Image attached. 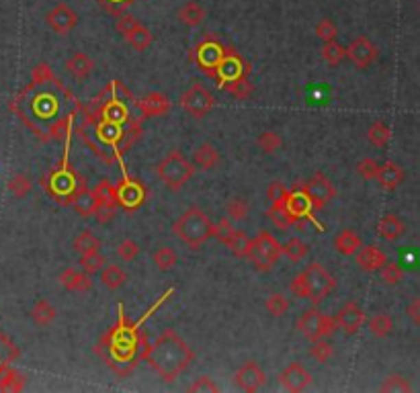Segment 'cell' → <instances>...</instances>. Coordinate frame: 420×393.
I'll return each instance as SVG.
<instances>
[{
	"instance_id": "9c48e42d",
	"label": "cell",
	"mask_w": 420,
	"mask_h": 393,
	"mask_svg": "<svg viewBox=\"0 0 420 393\" xmlns=\"http://www.w3.org/2000/svg\"><path fill=\"white\" fill-rule=\"evenodd\" d=\"M95 197H97V211H95V217L99 224H107L109 219H113L115 215V209L119 205V199H117V187L103 178L97 187H95Z\"/></svg>"
},
{
	"instance_id": "be15d7a7",
	"label": "cell",
	"mask_w": 420,
	"mask_h": 393,
	"mask_svg": "<svg viewBox=\"0 0 420 393\" xmlns=\"http://www.w3.org/2000/svg\"><path fill=\"white\" fill-rule=\"evenodd\" d=\"M419 10H420V4H419Z\"/></svg>"
},
{
	"instance_id": "f5cc1de1",
	"label": "cell",
	"mask_w": 420,
	"mask_h": 393,
	"mask_svg": "<svg viewBox=\"0 0 420 393\" xmlns=\"http://www.w3.org/2000/svg\"><path fill=\"white\" fill-rule=\"evenodd\" d=\"M138 254H140V246H138L136 240H124V242L117 246V257L124 262L136 261Z\"/></svg>"
},
{
	"instance_id": "680465c9",
	"label": "cell",
	"mask_w": 420,
	"mask_h": 393,
	"mask_svg": "<svg viewBox=\"0 0 420 393\" xmlns=\"http://www.w3.org/2000/svg\"><path fill=\"white\" fill-rule=\"evenodd\" d=\"M289 289H291V293H293L295 297H299V299H305V297H307V287H305V276H303V270H301V272H297V274L293 276V281H291Z\"/></svg>"
},
{
	"instance_id": "8fae6325",
	"label": "cell",
	"mask_w": 420,
	"mask_h": 393,
	"mask_svg": "<svg viewBox=\"0 0 420 393\" xmlns=\"http://www.w3.org/2000/svg\"><path fill=\"white\" fill-rule=\"evenodd\" d=\"M303 193L312 203V209H322L326 203H330L336 197V189L330 182L328 176L324 174H314L305 184H303Z\"/></svg>"
},
{
	"instance_id": "1f68e13d",
	"label": "cell",
	"mask_w": 420,
	"mask_h": 393,
	"mask_svg": "<svg viewBox=\"0 0 420 393\" xmlns=\"http://www.w3.org/2000/svg\"><path fill=\"white\" fill-rule=\"evenodd\" d=\"M281 252L287 261L301 262L310 254V246L299 238H289L285 244H281Z\"/></svg>"
},
{
	"instance_id": "484cf974",
	"label": "cell",
	"mask_w": 420,
	"mask_h": 393,
	"mask_svg": "<svg viewBox=\"0 0 420 393\" xmlns=\"http://www.w3.org/2000/svg\"><path fill=\"white\" fill-rule=\"evenodd\" d=\"M193 162H195V166L201 168V170H213V168H218V164H220V152L215 150V145H211L209 141H205V143H201V145L195 150Z\"/></svg>"
},
{
	"instance_id": "836d02e7",
	"label": "cell",
	"mask_w": 420,
	"mask_h": 393,
	"mask_svg": "<svg viewBox=\"0 0 420 393\" xmlns=\"http://www.w3.org/2000/svg\"><path fill=\"white\" fill-rule=\"evenodd\" d=\"M320 53H322V60L328 62L330 66H338V64L347 58V49H345V45H340L336 39H332V41H324Z\"/></svg>"
},
{
	"instance_id": "d590c367",
	"label": "cell",
	"mask_w": 420,
	"mask_h": 393,
	"mask_svg": "<svg viewBox=\"0 0 420 393\" xmlns=\"http://www.w3.org/2000/svg\"><path fill=\"white\" fill-rule=\"evenodd\" d=\"M95 250H101V240L91 230H84L82 234H78L74 238V252L78 257L86 254V252H95Z\"/></svg>"
},
{
	"instance_id": "7c38bea8",
	"label": "cell",
	"mask_w": 420,
	"mask_h": 393,
	"mask_svg": "<svg viewBox=\"0 0 420 393\" xmlns=\"http://www.w3.org/2000/svg\"><path fill=\"white\" fill-rule=\"evenodd\" d=\"M338 330H342L347 336H353L361 330V326L367 322V315L363 311V307L355 301H347L334 315Z\"/></svg>"
},
{
	"instance_id": "6125c7cd",
	"label": "cell",
	"mask_w": 420,
	"mask_h": 393,
	"mask_svg": "<svg viewBox=\"0 0 420 393\" xmlns=\"http://www.w3.org/2000/svg\"><path fill=\"white\" fill-rule=\"evenodd\" d=\"M406 313H408V318L417 324V326H420V297H417V299H412L410 303H408V307H406Z\"/></svg>"
},
{
	"instance_id": "9a60e30c",
	"label": "cell",
	"mask_w": 420,
	"mask_h": 393,
	"mask_svg": "<svg viewBox=\"0 0 420 393\" xmlns=\"http://www.w3.org/2000/svg\"><path fill=\"white\" fill-rule=\"evenodd\" d=\"M279 383L281 388L287 390V392L299 393L312 385V373L303 365L291 363L279 373Z\"/></svg>"
},
{
	"instance_id": "ac0fdd59",
	"label": "cell",
	"mask_w": 420,
	"mask_h": 393,
	"mask_svg": "<svg viewBox=\"0 0 420 393\" xmlns=\"http://www.w3.org/2000/svg\"><path fill=\"white\" fill-rule=\"evenodd\" d=\"M138 105L143 117H164L170 111V99L162 93H148Z\"/></svg>"
},
{
	"instance_id": "816d5d0a",
	"label": "cell",
	"mask_w": 420,
	"mask_h": 393,
	"mask_svg": "<svg viewBox=\"0 0 420 393\" xmlns=\"http://www.w3.org/2000/svg\"><path fill=\"white\" fill-rule=\"evenodd\" d=\"M187 392L191 393H218L220 392V388H218V383L211 379V377H207V375H201V377H197L189 388H187Z\"/></svg>"
},
{
	"instance_id": "bcb514c9",
	"label": "cell",
	"mask_w": 420,
	"mask_h": 393,
	"mask_svg": "<svg viewBox=\"0 0 420 393\" xmlns=\"http://www.w3.org/2000/svg\"><path fill=\"white\" fill-rule=\"evenodd\" d=\"M316 37H318L322 43L336 39V37H338V27H336V23H334L332 19H328V16L320 19L318 25H316Z\"/></svg>"
},
{
	"instance_id": "f1b7e54d",
	"label": "cell",
	"mask_w": 420,
	"mask_h": 393,
	"mask_svg": "<svg viewBox=\"0 0 420 393\" xmlns=\"http://www.w3.org/2000/svg\"><path fill=\"white\" fill-rule=\"evenodd\" d=\"M56 315H58V311H56V307L47 301V299H37L35 303H33V307H31V320L37 324V326H49L54 320H56Z\"/></svg>"
},
{
	"instance_id": "ee69618b",
	"label": "cell",
	"mask_w": 420,
	"mask_h": 393,
	"mask_svg": "<svg viewBox=\"0 0 420 393\" xmlns=\"http://www.w3.org/2000/svg\"><path fill=\"white\" fill-rule=\"evenodd\" d=\"M105 264H107V259H105L99 250H95V252H86V254H80V266H82V270L89 272V274L101 272Z\"/></svg>"
},
{
	"instance_id": "603a6c76",
	"label": "cell",
	"mask_w": 420,
	"mask_h": 393,
	"mask_svg": "<svg viewBox=\"0 0 420 393\" xmlns=\"http://www.w3.org/2000/svg\"><path fill=\"white\" fill-rule=\"evenodd\" d=\"M70 205H72V209H74L80 217H93L95 211H97V197H95V191L82 187L78 193H74Z\"/></svg>"
},
{
	"instance_id": "4fadbf2b",
	"label": "cell",
	"mask_w": 420,
	"mask_h": 393,
	"mask_svg": "<svg viewBox=\"0 0 420 393\" xmlns=\"http://www.w3.org/2000/svg\"><path fill=\"white\" fill-rule=\"evenodd\" d=\"M45 23L58 35H68L78 25V12L66 2H60L45 14Z\"/></svg>"
},
{
	"instance_id": "f907efd6",
	"label": "cell",
	"mask_w": 420,
	"mask_h": 393,
	"mask_svg": "<svg viewBox=\"0 0 420 393\" xmlns=\"http://www.w3.org/2000/svg\"><path fill=\"white\" fill-rule=\"evenodd\" d=\"M236 228L232 226V219H228V217H222L218 224H213L211 226V236L213 238H218L222 244H226V240L232 236V232H234Z\"/></svg>"
},
{
	"instance_id": "d4e9b609",
	"label": "cell",
	"mask_w": 420,
	"mask_h": 393,
	"mask_svg": "<svg viewBox=\"0 0 420 393\" xmlns=\"http://www.w3.org/2000/svg\"><path fill=\"white\" fill-rule=\"evenodd\" d=\"M285 211L297 222V219L310 215L312 203L305 197V193H287V197H285Z\"/></svg>"
},
{
	"instance_id": "5bb4252c",
	"label": "cell",
	"mask_w": 420,
	"mask_h": 393,
	"mask_svg": "<svg viewBox=\"0 0 420 393\" xmlns=\"http://www.w3.org/2000/svg\"><path fill=\"white\" fill-rule=\"evenodd\" d=\"M234 383H236V388L242 390V392L255 393L267 385V373H265L255 361H248V363H244V365L236 371Z\"/></svg>"
},
{
	"instance_id": "7dc6e473",
	"label": "cell",
	"mask_w": 420,
	"mask_h": 393,
	"mask_svg": "<svg viewBox=\"0 0 420 393\" xmlns=\"http://www.w3.org/2000/svg\"><path fill=\"white\" fill-rule=\"evenodd\" d=\"M380 274H382V281L386 283V285H390V287H394V285H398L400 281H402V276H404V270H402V266L400 264H396V262H386L382 268H380Z\"/></svg>"
},
{
	"instance_id": "b9f144b4",
	"label": "cell",
	"mask_w": 420,
	"mask_h": 393,
	"mask_svg": "<svg viewBox=\"0 0 420 393\" xmlns=\"http://www.w3.org/2000/svg\"><path fill=\"white\" fill-rule=\"evenodd\" d=\"M310 357H314L318 363H328L332 357H334V346L326 340V338H318V340H312V346H310Z\"/></svg>"
},
{
	"instance_id": "83f0119b",
	"label": "cell",
	"mask_w": 420,
	"mask_h": 393,
	"mask_svg": "<svg viewBox=\"0 0 420 393\" xmlns=\"http://www.w3.org/2000/svg\"><path fill=\"white\" fill-rule=\"evenodd\" d=\"M117 199H119V205L128 209H136L143 201V191L138 182H124L121 187H117Z\"/></svg>"
},
{
	"instance_id": "5b68a950",
	"label": "cell",
	"mask_w": 420,
	"mask_h": 393,
	"mask_svg": "<svg viewBox=\"0 0 420 393\" xmlns=\"http://www.w3.org/2000/svg\"><path fill=\"white\" fill-rule=\"evenodd\" d=\"M295 330L305 336L307 340H318V338H330L338 326H336V320L330 318V315H324L322 311H318L316 307L312 309H305L297 322H295Z\"/></svg>"
},
{
	"instance_id": "8d00e7d4",
	"label": "cell",
	"mask_w": 420,
	"mask_h": 393,
	"mask_svg": "<svg viewBox=\"0 0 420 393\" xmlns=\"http://www.w3.org/2000/svg\"><path fill=\"white\" fill-rule=\"evenodd\" d=\"M226 211H228V219L244 222L250 213V203L244 197H232L226 205Z\"/></svg>"
},
{
	"instance_id": "52a82bcc",
	"label": "cell",
	"mask_w": 420,
	"mask_h": 393,
	"mask_svg": "<svg viewBox=\"0 0 420 393\" xmlns=\"http://www.w3.org/2000/svg\"><path fill=\"white\" fill-rule=\"evenodd\" d=\"M213 105H215V99L203 84H191L180 97V107L185 109V113H189L195 119L207 117Z\"/></svg>"
},
{
	"instance_id": "11a10c76",
	"label": "cell",
	"mask_w": 420,
	"mask_h": 393,
	"mask_svg": "<svg viewBox=\"0 0 420 393\" xmlns=\"http://www.w3.org/2000/svg\"><path fill=\"white\" fill-rule=\"evenodd\" d=\"M136 0H99V4L109 12V14H115V16H119L130 4H134Z\"/></svg>"
},
{
	"instance_id": "8992f818",
	"label": "cell",
	"mask_w": 420,
	"mask_h": 393,
	"mask_svg": "<svg viewBox=\"0 0 420 393\" xmlns=\"http://www.w3.org/2000/svg\"><path fill=\"white\" fill-rule=\"evenodd\" d=\"M303 276H305V287H307V297L305 299H310L314 305L324 301L336 287L334 276L320 262H312L303 270Z\"/></svg>"
},
{
	"instance_id": "f35d334b",
	"label": "cell",
	"mask_w": 420,
	"mask_h": 393,
	"mask_svg": "<svg viewBox=\"0 0 420 393\" xmlns=\"http://www.w3.org/2000/svg\"><path fill=\"white\" fill-rule=\"evenodd\" d=\"M257 145L263 150V154H275L283 147V137L277 131L267 130L257 137Z\"/></svg>"
},
{
	"instance_id": "7a4b0ae2",
	"label": "cell",
	"mask_w": 420,
	"mask_h": 393,
	"mask_svg": "<svg viewBox=\"0 0 420 393\" xmlns=\"http://www.w3.org/2000/svg\"><path fill=\"white\" fill-rule=\"evenodd\" d=\"M211 219L201 207H189L172 226L174 236L180 238L191 250H199L211 238Z\"/></svg>"
},
{
	"instance_id": "277c9868",
	"label": "cell",
	"mask_w": 420,
	"mask_h": 393,
	"mask_svg": "<svg viewBox=\"0 0 420 393\" xmlns=\"http://www.w3.org/2000/svg\"><path fill=\"white\" fill-rule=\"evenodd\" d=\"M279 240L271 232H261L259 236L250 238V248H248V261L259 272H269L277 262L281 261Z\"/></svg>"
},
{
	"instance_id": "2e32d148",
	"label": "cell",
	"mask_w": 420,
	"mask_h": 393,
	"mask_svg": "<svg viewBox=\"0 0 420 393\" xmlns=\"http://www.w3.org/2000/svg\"><path fill=\"white\" fill-rule=\"evenodd\" d=\"M58 281L66 291H72V293H86L93 287V281H91L89 272H80V270H76L72 266L64 268L60 272Z\"/></svg>"
},
{
	"instance_id": "ba28073f",
	"label": "cell",
	"mask_w": 420,
	"mask_h": 393,
	"mask_svg": "<svg viewBox=\"0 0 420 393\" xmlns=\"http://www.w3.org/2000/svg\"><path fill=\"white\" fill-rule=\"evenodd\" d=\"M226 53H228L226 47H224L215 37H205V39L195 47L193 58H195V62L203 68V72H207L209 76H215L213 68H215V70L220 68V64L224 62Z\"/></svg>"
},
{
	"instance_id": "db71d44e",
	"label": "cell",
	"mask_w": 420,
	"mask_h": 393,
	"mask_svg": "<svg viewBox=\"0 0 420 393\" xmlns=\"http://www.w3.org/2000/svg\"><path fill=\"white\" fill-rule=\"evenodd\" d=\"M105 117H107V123L115 126V123H121L128 117V111H126V107L121 103H111L105 109Z\"/></svg>"
},
{
	"instance_id": "91938a15",
	"label": "cell",
	"mask_w": 420,
	"mask_h": 393,
	"mask_svg": "<svg viewBox=\"0 0 420 393\" xmlns=\"http://www.w3.org/2000/svg\"><path fill=\"white\" fill-rule=\"evenodd\" d=\"M49 80H54L51 68H49L47 64H39V66L33 70V82H35V84H45V82H49Z\"/></svg>"
},
{
	"instance_id": "681fc988",
	"label": "cell",
	"mask_w": 420,
	"mask_h": 393,
	"mask_svg": "<svg viewBox=\"0 0 420 393\" xmlns=\"http://www.w3.org/2000/svg\"><path fill=\"white\" fill-rule=\"evenodd\" d=\"M23 388H25V379L16 371H8L0 379V392H21Z\"/></svg>"
},
{
	"instance_id": "3957f363",
	"label": "cell",
	"mask_w": 420,
	"mask_h": 393,
	"mask_svg": "<svg viewBox=\"0 0 420 393\" xmlns=\"http://www.w3.org/2000/svg\"><path fill=\"white\" fill-rule=\"evenodd\" d=\"M195 174V166L185 158L180 150H172L156 164V176L170 189L180 191Z\"/></svg>"
},
{
	"instance_id": "4316f807",
	"label": "cell",
	"mask_w": 420,
	"mask_h": 393,
	"mask_svg": "<svg viewBox=\"0 0 420 393\" xmlns=\"http://www.w3.org/2000/svg\"><path fill=\"white\" fill-rule=\"evenodd\" d=\"M101 283L109 291H119L128 283V272L117 264H105L101 270Z\"/></svg>"
},
{
	"instance_id": "c3c4849f",
	"label": "cell",
	"mask_w": 420,
	"mask_h": 393,
	"mask_svg": "<svg viewBox=\"0 0 420 393\" xmlns=\"http://www.w3.org/2000/svg\"><path fill=\"white\" fill-rule=\"evenodd\" d=\"M380 166H382V164H380L375 158H363V160L357 162L355 170H357V174H359L361 178H365V180H375V178H377V172H380Z\"/></svg>"
},
{
	"instance_id": "d6986e66",
	"label": "cell",
	"mask_w": 420,
	"mask_h": 393,
	"mask_svg": "<svg viewBox=\"0 0 420 393\" xmlns=\"http://www.w3.org/2000/svg\"><path fill=\"white\" fill-rule=\"evenodd\" d=\"M388 262V257L377 246H361L357 252V264L365 272H377Z\"/></svg>"
},
{
	"instance_id": "ab89813d",
	"label": "cell",
	"mask_w": 420,
	"mask_h": 393,
	"mask_svg": "<svg viewBox=\"0 0 420 393\" xmlns=\"http://www.w3.org/2000/svg\"><path fill=\"white\" fill-rule=\"evenodd\" d=\"M230 95H234L236 99H240V101H244V99H248L250 97V93H253V84L244 78V76H238V78H232V80H228V82H224L222 84Z\"/></svg>"
},
{
	"instance_id": "e0dca14e",
	"label": "cell",
	"mask_w": 420,
	"mask_h": 393,
	"mask_svg": "<svg viewBox=\"0 0 420 393\" xmlns=\"http://www.w3.org/2000/svg\"><path fill=\"white\" fill-rule=\"evenodd\" d=\"M406 178V172L400 164L396 162H384L380 166V172H377V182L384 191H396Z\"/></svg>"
},
{
	"instance_id": "94428289",
	"label": "cell",
	"mask_w": 420,
	"mask_h": 393,
	"mask_svg": "<svg viewBox=\"0 0 420 393\" xmlns=\"http://www.w3.org/2000/svg\"><path fill=\"white\" fill-rule=\"evenodd\" d=\"M68 128H70V119L66 117V119L56 121V123H54V128L49 130V133H51V137H54V139H62V137H66Z\"/></svg>"
},
{
	"instance_id": "6da1fadb",
	"label": "cell",
	"mask_w": 420,
	"mask_h": 393,
	"mask_svg": "<svg viewBox=\"0 0 420 393\" xmlns=\"http://www.w3.org/2000/svg\"><path fill=\"white\" fill-rule=\"evenodd\" d=\"M143 357L166 383H172L178 375H183L195 359L189 344L172 330L162 332Z\"/></svg>"
},
{
	"instance_id": "f546056e",
	"label": "cell",
	"mask_w": 420,
	"mask_h": 393,
	"mask_svg": "<svg viewBox=\"0 0 420 393\" xmlns=\"http://www.w3.org/2000/svg\"><path fill=\"white\" fill-rule=\"evenodd\" d=\"M367 326H369V332L375 336V338H386L394 332V320L390 313L386 311H380L375 315H371L367 320Z\"/></svg>"
},
{
	"instance_id": "9f6ffc18",
	"label": "cell",
	"mask_w": 420,
	"mask_h": 393,
	"mask_svg": "<svg viewBox=\"0 0 420 393\" xmlns=\"http://www.w3.org/2000/svg\"><path fill=\"white\" fill-rule=\"evenodd\" d=\"M287 193H289V191L285 189V184L279 182V180L271 182V184H269V189H267V197H269L271 205H275V203H283V201H285V197H287Z\"/></svg>"
},
{
	"instance_id": "7402d4cb",
	"label": "cell",
	"mask_w": 420,
	"mask_h": 393,
	"mask_svg": "<svg viewBox=\"0 0 420 393\" xmlns=\"http://www.w3.org/2000/svg\"><path fill=\"white\" fill-rule=\"evenodd\" d=\"M361 246H363V240L353 230H342L334 236V250L342 257H355Z\"/></svg>"
},
{
	"instance_id": "cb8c5ba5",
	"label": "cell",
	"mask_w": 420,
	"mask_h": 393,
	"mask_svg": "<svg viewBox=\"0 0 420 393\" xmlns=\"http://www.w3.org/2000/svg\"><path fill=\"white\" fill-rule=\"evenodd\" d=\"M176 19L187 25V27H199L205 21V8L197 2V0H189L185 2L178 10H176Z\"/></svg>"
},
{
	"instance_id": "6f0895ef",
	"label": "cell",
	"mask_w": 420,
	"mask_h": 393,
	"mask_svg": "<svg viewBox=\"0 0 420 393\" xmlns=\"http://www.w3.org/2000/svg\"><path fill=\"white\" fill-rule=\"evenodd\" d=\"M140 21L134 16V14H128V12H121L119 16H117V23H115V29L121 33V35H128L136 25H138Z\"/></svg>"
},
{
	"instance_id": "4dcf8cb0",
	"label": "cell",
	"mask_w": 420,
	"mask_h": 393,
	"mask_svg": "<svg viewBox=\"0 0 420 393\" xmlns=\"http://www.w3.org/2000/svg\"><path fill=\"white\" fill-rule=\"evenodd\" d=\"M126 37V41L136 49V51H143V49H148L150 45H152V39H154V35H152V31L148 29V27H143L141 23H138L128 35H124Z\"/></svg>"
},
{
	"instance_id": "60d3db41",
	"label": "cell",
	"mask_w": 420,
	"mask_h": 393,
	"mask_svg": "<svg viewBox=\"0 0 420 393\" xmlns=\"http://www.w3.org/2000/svg\"><path fill=\"white\" fill-rule=\"evenodd\" d=\"M8 191L12 193V197H16V199H23V197H27L29 193H31V178L27 176V174H12L10 178H8Z\"/></svg>"
},
{
	"instance_id": "30bf717a",
	"label": "cell",
	"mask_w": 420,
	"mask_h": 393,
	"mask_svg": "<svg viewBox=\"0 0 420 393\" xmlns=\"http://www.w3.org/2000/svg\"><path fill=\"white\" fill-rule=\"evenodd\" d=\"M345 49H347V58L351 60V64L357 66L359 70L369 68V66L377 60V56H380L377 45H375L367 35H359V37H355Z\"/></svg>"
},
{
	"instance_id": "d6a6232c",
	"label": "cell",
	"mask_w": 420,
	"mask_h": 393,
	"mask_svg": "<svg viewBox=\"0 0 420 393\" xmlns=\"http://www.w3.org/2000/svg\"><path fill=\"white\" fill-rule=\"evenodd\" d=\"M178 261L176 252L170 248V246H158L154 252H152V262L154 266L160 270V272H166L170 268H174V264Z\"/></svg>"
},
{
	"instance_id": "44dd1931",
	"label": "cell",
	"mask_w": 420,
	"mask_h": 393,
	"mask_svg": "<svg viewBox=\"0 0 420 393\" xmlns=\"http://www.w3.org/2000/svg\"><path fill=\"white\" fill-rule=\"evenodd\" d=\"M404 232H406L404 222L398 215H394V213H388V215H384L377 222V234H380V238H384L388 242H394V240L402 238Z\"/></svg>"
},
{
	"instance_id": "f6af8a7d",
	"label": "cell",
	"mask_w": 420,
	"mask_h": 393,
	"mask_svg": "<svg viewBox=\"0 0 420 393\" xmlns=\"http://www.w3.org/2000/svg\"><path fill=\"white\" fill-rule=\"evenodd\" d=\"M380 392H412V385H410V381L404 377V375H388L386 379H384V383L380 385Z\"/></svg>"
},
{
	"instance_id": "ffe728a7",
	"label": "cell",
	"mask_w": 420,
	"mask_h": 393,
	"mask_svg": "<svg viewBox=\"0 0 420 393\" xmlns=\"http://www.w3.org/2000/svg\"><path fill=\"white\" fill-rule=\"evenodd\" d=\"M93 68H95V62H93V58H91L89 53H84V51H76V53H72V56L66 60V70H68V74L74 76L76 80L89 78L91 72H93Z\"/></svg>"
},
{
	"instance_id": "74e56055",
	"label": "cell",
	"mask_w": 420,
	"mask_h": 393,
	"mask_svg": "<svg viewBox=\"0 0 420 393\" xmlns=\"http://www.w3.org/2000/svg\"><path fill=\"white\" fill-rule=\"evenodd\" d=\"M226 246L238 257V259H246L248 257V248H250V238L240 232V230H234L232 236L226 240Z\"/></svg>"
},
{
	"instance_id": "e575fe53",
	"label": "cell",
	"mask_w": 420,
	"mask_h": 393,
	"mask_svg": "<svg viewBox=\"0 0 420 393\" xmlns=\"http://www.w3.org/2000/svg\"><path fill=\"white\" fill-rule=\"evenodd\" d=\"M367 139L369 143H373L375 147H386L392 139V130L388 123L384 121H373L371 128L367 130Z\"/></svg>"
},
{
	"instance_id": "7bdbcfd3",
	"label": "cell",
	"mask_w": 420,
	"mask_h": 393,
	"mask_svg": "<svg viewBox=\"0 0 420 393\" xmlns=\"http://www.w3.org/2000/svg\"><path fill=\"white\" fill-rule=\"evenodd\" d=\"M265 309H267L269 315L281 318V315H285L287 309H289V299H287L285 295H281V293H273V295H269V297L265 299Z\"/></svg>"
}]
</instances>
